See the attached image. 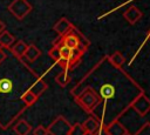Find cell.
Returning a JSON list of instances; mask_svg holds the SVG:
<instances>
[{"label":"cell","instance_id":"6da1fadb","mask_svg":"<svg viewBox=\"0 0 150 135\" xmlns=\"http://www.w3.org/2000/svg\"><path fill=\"white\" fill-rule=\"evenodd\" d=\"M56 45H64L71 49H75V48H79L82 53H84L88 48H89V45H90V41L76 28V27H71V29L64 34V35H61L60 36V40L55 42Z\"/></svg>","mask_w":150,"mask_h":135},{"label":"cell","instance_id":"7a4b0ae2","mask_svg":"<svg viewBox=\"0 0 150 135\" xmlns=\"http://www.w3.org/2000/svg\"><path fill=\"white\" fill-rule=\"evenodd\" d=\"M75 101L84 112L93 113L102 102V99L93 87L88 86L81 93H77L75 95Z\"/></svg>","mask_w":150,"mask_h":135},{"label":"cell","instance_id":"3957f363","mask_svg":"<svg viewBox=\"0 0 150 135\" xmlns=\"http://www.w3.org/2000/svg\"><path fill=\"white\" fill-rule=\"evenodd\" d=\"M8 11L18 20H22L32 12V5L27 0H13L8 5Z\"/></svg>","mask_w":150,"mask_h":135},{"label":"cell","instance_id":"277c9868","mask_svg":"<svg viewBox=\"0 0 150 135\" xmlns=\"http://www.w3.org/2000/svg\"><path fill=\"white\" fill-rule=\"evenodd\" d=\"M70 128H71V124L69 123V121L64 116L59 115L47 127V130L49 135H69Z\"/></svg>","mask_w":150,"mask_h":135},{"label":"cell","instance_id":"5b68a950","mask_svg":"<svg viewBox=\"0 0 150 135\" xmlns=\"http://www.w3.org/2000/svg\"><path fill=\"white\" fill-rule=\"evenodd\" d=\"M129 107L134 109L139 116H145L150 112V99L141 90L137 96L130 102Z\"/></svg>","mask_w":150,"mask_h":135},{"label":"cell","instance_id":"8992f818","mask_svg":"<svg viewBox=\"0 0 150 135\" xmlns=\"http://www.w3.org/2000/svg\"><path fill=\"white\" fill-rule=\"evenodd\" d=\"M104 128H105V130L109 135H125V134L129 133L128 129L122 124V122L118 121V119L112 120L111 122L105 124Z\"/></svg>","mask_w":150,"mask_h":135},{"label":"cell","instance_id":"52a82bcc","mask_svg":"<svg viewBox=\"0 0 150 135\" xmlns=\"http://www.w3.org/2000/svg\"><path fill=\"white\" fill-rule=\"evenodd\" d=\"M142 16H143V13H142L136 6H130V7H128V8L124 11V13H123V18H124L129 23H131V25L136 23L139 19H142Z\"/></svg>","mask_w":150,"mask_h":135},{"label":"cell","instance_id":"ba28073f","mask_svg":"<svg viewBox=\"0 0 150 135\" xmlns=\"http://www.w3.org/2000/svg\"><path fill=\"white\" fill-rule=\"evenodd\" d=\"M71 27H73V23L67 19V18H61L55 25H54V27H53V29L61 36V35H64V34H67L70 29H71Z\"/></svg>","mask_w":150,"mask_h":135},{"label":"cell","instance_id":"9c48e42d","mask_svg":"<svg viewBox=\"0 0 150 135\" xmlns=\"http://www.w3.org/2000/svg\"><path fill=\"white\" fill-rule=\"evenodd\" d=\"M41 55V50L34 45V43H30V45H27V48H26V52L23 54V56L29 61V62H34L35 60H38Z\"/></svg>","mask_w":150,"mask_h":135},{"label":"cell","instance_id":"30bf717a","mask_svg":"<svg viewBox=\"0 0 150 135\" xmlns=\"http://www.w3.org/2000/svg\"><path fill=\"white\" fill-rule=\"evenodd\" d=\"M115 93H116V89L111 83H104L101 86L98 95L101 96L102 100H110L115 96Z\"/></svg>","mask_w":150,"mask_h":135},{"label":"cell","instance_id":"8fae6325","mask_svg":"<svg viewBox=\"0 0 150 135\" xmlns=\"http://www.w3.org/2000/svg\"><path fill=\"white\" fill-rule=\"evenodd\" d=\"M101 124H102V123L100 122V120L96 119L95 116H90V117H88V119L82 123L84 130L88 131V133H91V134H94V133L100 128Z\"/></svg>","mask_w":150,"mask_h":135},{"label":"cell","instance_id":"7c38bea8","mask_svg":"<svg viewBox=\"0 0 150 135\" xmlns=\"http://www.w3.org/2000/svg\"><path fill=\"white\" fill-rule=\"evenodd\" d=\"M26 48H27V43H26L25 41H22V40L16 41L15 43H13V45L9 47L12 54H13L15 58H18V59H21V58L23 56V54H25V52H26Z\"/></svg>","mask_w":150,"mask_h":135},{"label":"cell","instance_id":"4fadbf2b","mask_svg":"<svg viewBox=\"0 0 150 135\" xmlns=\"http://www.w3.org/2000/svg\"><path fill=\"white\" fill-rule=\"evenodd\" d=\"M14 131L16 135H28L32 131V126L26 120H20L14 126Z\"/></svg>","mask_w":150,"mask_h":135},{"label":"cell","instance_id":"5bb4252c","mask_svg":"<svg viewBox=\"0 0 150 135\" xmlns=\"http://www.w3.org/2000/svg\"><path fill=\"white\" fill-rule=\"evenodd\" d=\"M15 41V36L11 34L8 31H4L0 33V47L1 48H9Z\"/></svg>","mask_w":150,"mask_h":135},{"label":"cell","instance_id":"9a60e30c","mask_svg":"<svg viewBox=\"0 0 150 135\" xmlns=\"http://www.w3.org/2000/svg\"><path fill=\"white\" fill-rule=\"evenodd\" d=\"M48 88V86H47V83L43 81V80H41V79H38L32 86H30V88H29V90L32 92V93H34L38 97L42 94V93H45L46 92V89Z\"/></svg>","mask_w":150,"mask_h":135},{"label":"cell","instance_id":"2e32d148","mask_svg":"<svg viewBox=\"0 0 150 135\" xmlns=\"http://www.w3.org/2000/svg\"><path fill=\"white\" fill-rule=\"evenodd\" d=\"M108 59H109L110 63H111L115 68H122L123 63L125 62V59H124V56H123V54H122L121 52H115V53H112L111 55H109Z\"/></svg>","mask_w":150,"mask_h":135},{"label":"cell","instance_id":"e0dca14e","mask_svg":"<svg viewBox=\"0 0 150 135\" xmlns=\"http://www.w3.org/2000/svg\"><path fill=\"white\" fill-rule=\"evenodd\" d=\"M71 80V76L68 74V70H63L61 73H59L56 76H55V81L59 86L61 87H66Z\"/></svg>","mask_w":150,"mask_h":135},{"label":"cell","instance_id":"ac0fdd59","mask_svg":"<svg viewBox=\"0 0 150 135\" xmlns=\"http://www.w3.org/2000/svg\"><path fill=\"white\" fill-rule=\"evenodd\" d=\"M21 100L23 101V103H25L27 107H29V106H33V104L38 101V96L28 89V90H26V92L21 95Z\"/></svg>","mask_w":150,"mask_h":135},{"label":"cell","instance_id":"d6986e66","mask_svg":"<svg viewBox=\"0 0 150 135\" xmlns=\"http://www.w3.org/2000/svg\"><path fill=\"white\" fill-rule=\"evenodd\" d=\"M13 88V82L12 80L4 77L0 80V93H9Z\"/></svg>","mask_w":150,"mask_h":135},{"label":"cell","instance_id":"ffe728a7","mask_svg":"<svg viewBox=\"0 0 150 135\" xmlns=\"http://www.w3.org/2000/svg\"><path fill=\"white\" fill-rule=\"evenodd\" d=\"M84 133H86V130H84L82 123H80V122H75L74 124H71L69 135H84Z\"/></svg>","mask_w":150,"mask_h":135},{"label":"cell","instance_id":"44dd1931","mask_svg":"<svg viewBox=\"0 0 150 135\" xmlns=\"http://www.w3.org/2000/svg\"><path fill=\"white\" fill-rule=\"evenodd\" d=\"M48 55L55 61V62H59L61 60V56H60V52H59V46L57 45H53V47L49 49L48 52Z\"/></svg>","mask_w":150,"mask_h":135},{"label":"cell","instance_id":"7402d4cb","mask_svg":"<svg viewBox=\"0 0 150 135\" xmlns=\"http://www.w3.org/2000/svg\"><path fill=\"white\" fill-rule=\"evenodd\" d=\"M134 135H150V122H145Z\"/></svg>","mask_w":150,"mask_h":135},{"label":"cell","instance_id":"603a6c76","mask_svg":"<svg viewBox=\"0 0 150 135\" xmlns=\"http://www.w3.org/2000/svg\"><path fill=\"white\" fill-rule=\"evenodd\" d=\"M33 135H48V130L42 124L38 126L35 129H33Z\"/></svg>","mask_w":150,"mask_h":135},{"label":"cell","instance_id":"cb8c5ba5","mask_svg":"<svg viewBox=\"0 0 150 135\" xmlns=\"http://www.w3.org/2000/svg\"><path fill=\"white\" fill-rule=\"evenodd\" d=\"M93 135H109V134L107 133V130H105L104 126H103V124H101V126H100V128H98V129H97Z\"/></svg>","mask_w":150,"mask_h":135},{"label":"cell","instance_id":"d4e9b609","mask_svg":"<svg viewBox=\"0 0 150 135\" xmlns=\"http://www.w3.org/2000/svg\"><path fill=\"white\" fill-rule=\"evenodd\" d=\"M6 58H7V54L2 50V48L0 47V63H2L5 60H6Z\"/></svg>","mask_w":150,"mask_h":135},{"label":"cell","instance_id":"484cf974","mask_svg":"<svg viewBox=\"0 0 150 135\" xmlns=\"http://www.w3.org/2000/svg\"><path fill=\"white\" fill-rule=\"evenodd\" d=\"M5 29H6V25L0 20V33H2Z\"/></svg>","mask_w":150,"mask_h":135},{"label":"cell","instance_id":"4316f807","mask_svg":"<svg viewBox=\"0 0 150 135\" xmlns=\"http://www.w3.org/2000/svg\"><path fill=\"white\" fill-rule=\"evenodd\" d=\"M84 135H93V134H91V133H88V131H86V133H84Z\"/></svg>","mask_w":150,"mask_h":135},{"label":"cell","instance_id":"83f0119b","mask_svg":"<svg viewBox=\"0 0 150 135\" xmlns=\"http://www.w3.org/2000/svg\"><path fill=\"white\" fill-rule=\"evenodd\" d=\"M148 39L150 40V32H149V34H148Z\"/></svg>","mask_w":150,"mask_h":135},{"label":"cell","instance_id":"f1b7e54d","mask_svg":"<svg viewBox=\"0 0 150 135\" xmlns=\"http://www.w3.org/2000/svg\"><path fill=\"white\" fill-rule=\"evenodd\" d=\"M125 135H131V134H129V133H128V134H125Z\"/></svg>","mask_w":150,"mask_h":135}]
</instances>
